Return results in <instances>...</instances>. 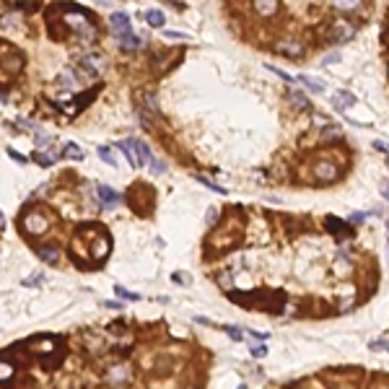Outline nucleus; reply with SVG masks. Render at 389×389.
Returning a JSON list of instances; mask_svg holds the SVG:
<instances>
[{
    "instance_id": "nucleus-1",
    "label": "nucleus",
    "mask_w": 389,
    "mask_h": 389,
    "mask_svg": "<svg viewBox=\"0 0 389 389\" xmlns=\"http://www.w3.org/2000/svg\"><path fill=\"white\" fill-rule=\"evenodd\" d=\"M311 171H314V177L322 179V182H337L340 179V169H337L335 163H330V161H316Z\"/></svg>"
},
{
    "instance_id": "nucleus-2",
    "label": "nucleus",
    "mask_w": 389,
    "mask_h": 389,
    "mask_svg": "<svg viewBox=\"0 0 389 389\" xmlns=\"http://www.w3.org/2000/svg\"><path fill=\"white\" fill-rule=\"evenodd\" d=\"M355 37V24H350V21H335V26H332V39L335 42H350V39Z\"/></svg>"
},
{
    "instance_id": "nucleus-3",
    "label": "nucleus",
    "mask_w": 389,
    "mask_h": 389,
    "mask_svg": "<svg viewBox=\"0 0 389 389\" xmlns=\"http://www.w3.org/2000/svg\"><path fill=\"white\" fill-rule=\"evenodd\" d=\"M47 218L42 216V213H32V216H26V221H24V229H26V233H32V236H39V233H44L47 231Z\"/></svg>"
},
{
    "instance_id": "nucleus-4",
    "label": "nucleus",
    "mask_w": 389,
    "mask_h": 389,
    "mask_svg": "<svg viewBox=\"0 0 389 389\" xmlns=\"http://www.w3.org/2000/svg\"><path fill=\"white\" fill-rule=\"evenodd\" d=\"M252 8L254 13L262 16V18H272L280 8V0H252Z\"/></svg>"
},
{
    "instance_id": "nucleus-5",
    "label": "nucleus",
    "mask_w": 389,
    "mask_h": 389,
    "mask_svg": "<svg viewBox=\"0 0 389 389\" xmlns=\"http://www.w3.org/2000/svg\"><path fill=\"white\" fill-rule=\"evenodd\" d=\"M275 49H278V52H283L285 57H299V55H304V47H301V42H296V39H280V42L275 44Z\"/></svg>"
},
{
    "instance_id": "nucleus-6",
    "label": "nucleus",
    "mask_w": 389,
    "mask_h": 389,
    "mask_svg": "<svg viewBox=\"0 0 389 389\" xmlns=\"http://www.w3.org/2000/svg\"><path fill=\"white\" fill-rule=\"evenodd\" d=\"M117 148H119V151H122V153H125V156H127L130 166H143V163H146V161L140 158V153L135 151V146H132L130 140H127V143H117Z\"/></svg>"
},
{
    "instance_id": "nucleus-7",
    "label": "nucleus",
    "mask_w": 389,
    "mask_h": 389,
    "mask_svg": "<svg viewBox=\"0 0 389 389\" xmlns=\"http://www.w3.org/2000/svg\"><path fill=\"white\" fill-rule=\"evenodd\" d=\"M332 104H335L337 112H345V109H350L355 104V96L350 94V91H337L335 99H332Z\"/></svg>"
},
{
    "instance_id": "nucleus-8",
    "label": "nucleus",
    "mask_w": 389,
    "mask_h": 389,
    "mask_svg": "<svg viewBox=\"0 0 389 389\" xmlns=\"http://www.w3.org/2000/svg\"><path fill=\"white\" fill-rule=\"evenodd\" d=\"M96 192H99V197H101V202H104L107 208H115L117 202H119V194L112 190V187H107V184H99Z\"/></svg>"
},
{
    "instance_id": "nucleus-9",
    "label": "nucleus",
    "mask_w": 389,
    "mask_h": 389,
    "mask_svg": "<svg viewBox=\"0 0 389 389\" xmlns=\"http://www.w3.org/2000/svg\"><path fill=\"white\" fill-rule=\"evenodd\" d=\"M109 24H112V29H115V34L130 32V18H127L125 13H112V16H109Z\"/></svg>"
},
{
    "instance_id": "nucleus-10",
    "label": "nucleus",
    "mask_w": 389,
    "mask_h": 389,
    "mask_svg": "<svg viewBox=\"0 0 389 389\" xmlns=\"http://www.w3.org/2000/svg\"><path fill=\"white\" fill-rule=\"evenodd\" d=\"M117 39H119V47L122 49H138L140 47V37L132 34V29H130V32H125V34H117Z\"/></svg>"
},
{
    "instance_id": "nucleus-11",
    "label": "nucleus",
    "mask_w": 389,
    "mask_h": 389,
    "mask_svg": "<svg viewBox=\"0 0 389 389\" xmlns=\"http://www.w3.org/2000/svg\"><path fill=\"white\" fill-rule=\"evenodd\" d=\"M39 257H42L44 262H49V265H57V262H60V249L52 247V244H47V247H39Z\"/></svg>"
},
{
    "instance_id": "nucleus-12",
    "label": "nucleus",
    "mask_w": 389,
    "mask_h": 389,
    "mask_svg": "<svg viewBox=\"0 0 389 389\" xmlns=\"http://www.w3.org/2000/svg\"><path fill=\"white\" fill-rule=\"evenodd\" d=\"M332 8L335 11H343V13H353L361 8V0H332Z\"/></svg>"
},
{
    "instance_id": "nucleus-13",
    "label": "nucleus",
    "mask_w": 389,
    "mask_h": 389,
    "mask_svg": "<svg viewBox=\"0 0 389 389\" xmlns=\"http://www.w3.org/2000/svg\"><path fill=\"white\" fill-rule=\"evenodd\" d=\"M107 379H109V382H115V384H125L127 379H130V374H127L125 366H115V368H109Z\"/></svg>"
},
{
    "instance_id": "nucleus-14",
    "label": "nucleus",
    "mask_w": 389,
    "mask_h": 389,
    "mask_svg": "<svg viewBox=\"0 0 389 389\" xmlns=\"http://www.w3.org/2000/svg\"><path fill=\"white\" fill-rule=\"evenodd\" d=\"M327 229H330L332 233H337V236H350V229H348L345 223H340L337 218H332V216L327 218Z\"/></svg>"
},
{
    "instance_id": "nucleus-15",
    "label": "nucleus",
    "mask_w": 389,
    "mask_h": 389,
    "mask_svg": "<svg viewBox=\"0 0 389 389\" xmlns=\"http://www.w3.org/2000/svg\"><path fill=\"white\" fill-rule=\"evenodd\" d=\"M288 96H291V101H293V104L299 107V109H304V112H309V109H311L309 99H306V94H301V91H291Z\"/></svg>"
},
{
    "instance_id": "nucleus-16",
    "label": "nucleus",
    "mask_w": 389,
    "mask_h": 389,
    "mask_svg": "<svg viewBox=\"0 0 389 389\" xmlns=\"http://www.w3.org/2000/svg\"><path fill=\"white\" fill-rule=\"evenodd\" d=\"M146 21H148V26H153V29H161L166 18H163L161 11H148V13H146Z\"/></svg>"
},
{
    "instance_id": "nucleus-17",
    "label": "nucleus",
    "mask_w": 389,
    "mask_h": 389,
    "mask_svg": "<svg viewBox=\"0 0 389 389\" xmlns=\"http://www.w3.org/2000/svg\"><path fill=\"white\" fill-rule=\"evenodd\" d=\"M63 156H65V158H76V161H78V158H83V151H80V148L76 146V143H68V146L63 148Z\"/></svg>"
},
{
    "instance_id": "nucleus-18",
    "label": "nucleus",
    "mask_w": 389,
    "mask_h": 389,
    "mask_svg": "<svg viewBox=\"0 0 389 389\" xmlns=\"http://www.w3.org/2000/svg\"><path fill=\"white\" fill-rule=\"evenodd\" d=\"M99 156H101V161H104L107 166H117V158H115V153H112L107 146H101V148H99Z\"/></svg>"
},
{
    "instance_id": "nucleus-19",
    "label": "nucleus",
    "mask_w": 389,
    "mask_h": 389,
    "mask_svg": "<svg viewBox=\"0 0 389 389\" xmlns=\"http://www.w3.org/2000/svg\"><path fill=\"white\" fill-rule=\"evenodd\" d=\"M130 143H132V146H135V151L140 153V158H143V161H146V163H148V161L153 158V153L148 151V146H143V143H140V140H130Z\"/></svg>"
},
{
    "instance_id": "nucleus-20",
    "label": "nucleus",
    "mask_w": 389,
    "mask_h": 389,
    "mask_svg": "<svg viewBox=\"0 0 389 389\" xmlns=\"http://www.w3.org/2000/svg\"><path fill=\"white\" fill-rule=\"evenodd\" d=\"M143 101L148 104V109H151V112H158V101H156V96H153L151 91H146V94H143Z\"/></svg>"
},
{
    "instance_id": "nucleus-21",
    "label": "nucleus",
    "mask_w": 389,
    "mask_h": 389,
    "mask_svg": "<svg viewBox=\"0 0 389 389\" xmlns=\"http://www.w3.org/2000/svg\"><path fill=\"white\" fill-rule=\"evenodd\" d=\"M301 83L309 86L311 91H324V83H319V80H311V78H306V76H301Z\"/></svg>"
},
{
    "instance_id": "nucleus-22",
    "label": "nucleus",
    "mask_w": 389,
    "mask_h": 389,
    "mask_svg": "<svg viewBox=\"0 0 389 389\" xmlns=\"http://www.w3.org/2000/svg\"><path fill=\"white\" fill-rule=\"evenodd\" d=\"M32 158H34V161L39 163V166H52V161H55L52 156H44V153H34Z\"/></svg>"
},
{
    "instance_id": "nucleus-23",
    "label": "nucleus",
    "mask_w": 389,
    "mask_h": 389,
    "mask_svg": "<svg viewBox=\"0 0 389 389\" xmlns=\"http://www.w3.org/2000/svg\"><path fill=\"white\" fill-rule=\"evenodd\" d=\"M197 182H200V184H205V187H210L213 192H218V194H226V190L218 187V184H213V182H210V179H205V177H197Z\"/></svg>"
},
{
    "instance_id": "nucleus-24",
    "label": "nucleus",
    "mask_w": 389,
    "mask_h": 389,
    "mask_svg": "<svg viewBox=\"0 0 389 389\" xmlns=\"http://www.w3.org/2000/svg\"><path fill=\"white\" fill-rule=\"evenodd\" d=\"M268 70H270V73H275V76H280L283 80H288V83H293V76H288V73H285V70L275 68V65H268Z\"/></svg>"
},
{
    "instance_id": "nucleus-25",
    "label": "nucleus",
    "mask_w": 389,
    "mask_h": 389,
    "mask_svg": "<svg viewBox=\"0 0 389 389\" xmlns=\"http://www.w3.org/2000/svg\"><path fill=\"white\" fill-rule=\"evenodd\" d=\"M115 293H119L122 299H130V301H135V299H140L138 293H130V291H125V288H122V285H115Z\"/></svg>"
},
{
    "instance_id": "nucleus-26",
    "label": "nucleus",
    "mask_w": 389,
    "mask_h": 389,
    "mask_svg": "<svg viewBox=\"0 0 389 389\" xmlns=\"http://www.w3.org/2000/svg\"><path fill=\"white\" fill-rule=\"evenodd\" d=\"M371 350H374V353H382V350L387 353V350H389V343H387V340H374V343H371Z\"/></svg>"
},
{
    "instance_id": "nucleus-27",
    "label": "nucleus",
    "mask_w": 389,
    "mask_h": 389,
    "mask_svg": "<svg viewBox=\"0 0 389 389\" xmlns=\"http://www.w3.org/2000/svg\"><path fill=\"white\" fill-rule=\"evenodd\" d=\"M148 166H151V171H156V174H163V171H166V163H161V161H156V158H151Z\"/></svg>"
},
{
    "instance_id": "nucleus-28",
    "label": "nucleus",
    "mask_w": 389,
    "mask_h": 389,
    "mask_svg": "<svg viewBox=\"0 0 389 389\" xmlns=\"http://www.w3.org/2000/svg\"><path fill=\"white\" fill-rule=\"evenodd\" d=\"M42 280H44V275L42 272H34V275H29V278L24 280V285H39Z\"/></svg>"
},
{
    "instance_id": "nucleus-29",
    "label": "nucleus",
    "mask_w": 389,
    "mask_h": 389,
    "mask_svg": "<svg viewBox=\"0 0 389 389\" xmlns=\"http://www.w3.org/2000/svg\"><path fill=\"white\" fill-rule=\"evenodd\" d=\"M171 280L177 283V285H187V280H190V275H187V272H174V275H171Z\"/></svg>"
},
{
    "instance_id": "nucleus-30",
    "label": "nucleus",
    "mask_w": 389,
    "mask_h": 389,
    "mask_svg": "<svg viewBox=\"0 0 389 389\" xmlns=\"http://www.w3.org/2000/svg\"><path fill=\"white\" fill-rule=\"evenodd\" d=\"M8 156H11L13 161H18V163H26V158H24V156H21V153H18V151H13V148H8Z\"/></svg>"
},
{
    "instance_id": "nucleus-31",
    "label": "nucleus",
    "mask_w": 389,
    "mask_h": 389,
    "mask_svg": "<svg viewBox=\"0 0 389 389\" xmlns=\"http://www.w3.org/2000/svg\"><path fill=\"white\" fill-rule=\"evenodd\" d=\"M265 353H268V348H265V345H252V355H257V358H262Z\"/></svg>"
},
{
    "instance_id": "nucleus-32",
    "label": "nucleus",
    "mask_w": 389,
    "mask_h": 389,
    "mask_svg": "<svg viewBox=\"0 0 389 389\" xmlns=\"http://www.w3.org/2000/svg\"><path fill=\"white\" fill-rule=\"evenodd\" d=\"M366 216H368V213H353V216H350V223H363Z\"/></svg>"
},
{
    "instance_id": "nucleus-33",
    "label": "nucleus",
    "mask_w": 389,
    "mask_h": 389,
    "mask_svg": "<svg viewBox=\"0 0 389 389\" xmlns=\"http://www.w3.org/2000/svg\"><path fill=\"white\" fill-rule=\"evenodd\" d=\"M226 332L233 337V340H241V337H244V335H241V330H233V327H226Z\"/></svg>"
},
{
    "instance_id": "nucleus-34",
    "label": "nucleus",
    "mask_w": 389,
    "mask_h": 389,
    "mask_svg": "<svg viewBox=\"0 0 389 389\" xmlns=\"http://www.w3.org/2000/svg\"><path fill=\"white\" fill-rule=\"evenodd\" d=\"M324 135H327V138H340V130H337V127H327Z\"/></svg>"
},
{
    "instance_id": "nucleus-35",
    "label": "nucleus",
    "mask_w": 389,
    "mask_h": 389,
    "mask_svg": "<svg viewBox=\"0 0 389 389\" xmlns=\"http://www.w3.org/2000/svg\"><path fill=\"white\" fill-rule=\"evenodd\" d=\"M337 60H340V55H327V57L322 60V63H324V65H335Z\"/></svg>"
},
{
    "instance_id": "nucleus-36",
    "label": "nucleus",
    "mask_w": 389,
    "mask_h": 389,
    "mask_svg": "<svg viewBox=\"0 0 389 389\" xmlns=\"http://www.w3.org/2000/svg\"><path fill=\"white\" fill-rule=\"evenodd\" d=\"M169 39H187V34H179V32H166Z\"/></svg>"
},
{
    "instance_id": "nucleus-37",
    "label": "nucleus",
    "mask_w": 389,
    "mask_h": 389,
    "mask_svg": "<svg viewBox=\"0 0 389 389\" xmlns=\"http://www.w3.org/2000/svg\"><path fill=\"white\" fill-rule=\"evenodd\" d=\"M37 146H42V148L49 146V138H47V135H39V138H37Z\"/></svg>"
},
{
    "instance_id": "nucleus-38",
    "label": "nucleus",
    "mask_w": 389,
    "mask_h": 389,
    "mask_svg": "<svg viewBox=\"0 0 389 389\" xmlns=\"http://www.w3.org/2000/svg\"><path fill=\"white\" fill-rule=\"evenodd\" d=\"M374 146H376V151H384V153H389V146H387V143H382V140H376Z\"/></svg>"
},
{
    "instance_id": "nucleus-39",
    "label": "nucleus",
    "mask_w": 389,
    "mask_h": 389,
    "mask_svg": "<svg viewBox=\"0 0 389 389\" xmlns=\"http://www.w3.org/2000/svg\"><path fill=\"white\" fill-rule=\"evenodd\" d=\"M382 194H384V200H389V182H382Z\"/></svg>"
},
{
    "instance_id": "nucleus-40",
    "label": "nucleus",
    "mask_w": 389,
    "mask_h": 389,
    "mask_svg": "<svg viewBox=\"0 0 389 389\" xmlns=\"http://www.w3.org/2000/svg\"><path fill=\"white\" fill-rule=\"evenodd\" d=\"M104 306H109V309H122V304H119V301H107Z\"/></svg>"
},
{
    "instance_id": "nucleus-41",
    "label": "nucleus",
    "mask_w": 389,
    "mask_h": 389,
    "mask_svg": "<svg viewBox=\"0 0 389 389\" xmlns=\"http://www.w3.org/2000/svg\"><path fill=\"white\" fill-rule=\"evenodd\" d=\"M194 322H197V324H208V327H210V319H205V316H194Z\"/></svg>"
},
{
    "instance_id": "nucleus-42",
    "label": "nucleus",
    "mask_w": 389,
    "mask_h": 389,
    "mask_svg": "<svg viewBox=\"0 0 389 389\" xmlns=\"http://www.w3.org/2000/svg\"><path fill=\"white\" fill-rule=\"evenodd\" d=\"M163 3H171V5H179V8H184V3H182V0H163Z\"/></svg>"
},
{
    "instance_id": "nucleus-43",
    "label": "nucleus",
    "mask_w": 389,
    "mask_h": 389,
    "mask_svg": "<svg viewBox=\"0 0 389 389\" xmlns=\"http://www.w3.org/2000/svg\"><path fill=\"white\" fill-rule=\"evenodd\" d=\"M387 233H389V218H387Z\"/></svg>"
}]
</instances>
